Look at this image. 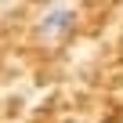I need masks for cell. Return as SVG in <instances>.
<instances>
[{
	"instance_id": "cell-1",
	"label": "cell",
	"mask_w": 123,
	"mask_h": 123,
	"mask_svg": "<svg viewBox=\"0 0 123 123\" xmlns=\"http://www.w3.org/2000/svg\"><path fill=\"white\" fill-rule=\"evenodd\" d=\"M69 29H73V11H69V7H51V11L43 15V22H40V33H43L47 40L69 33Z\"/></svg>"
}]
</instances>
